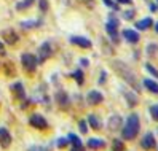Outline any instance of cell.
Instances as JSON below:
<instances>
[{
	"label": "cell",
	"instance_id": "obj_19",
	"mask_svg": "<svg viewBox=\"0 0 158 151\" xmlns=\"http://www.w3.org/2000/svg\"><path fill=\"white\" fill-rule=\"evenodd\" d=\"M153 26V21H152V18H147V19H142V21H139L136 24V27L139 30H147L148 27H152Z\"/></svg>",
	"mask_w": 158,
	"mask_h": 151
},
{
	"label": "cell",
	"instance_id": "obj_25",
	"mask_svg": "<svg viewBox=\"0 0 158 151\" xmlns=\"http://www.w3.org/2000/svg\"><path fill=\"white\" fill-rule=\"evenodd\" d=\"M34 2H35V0H24V2L18 3V5H16V8H18V10H26V8H29Z\"/></svg>",
	"mask_w": 158,
	"mask_h": 151
},
{
	"label": "cell",
	"instance_id": "obj_15",
	"mask_svg": "<svg viewBox=\"0 0 158 151\" xmlns=\"http://www.w3.org/2000/svg\"><path fill=\"white\" fill-rule=\"evenodd\" d=\"M2 40H5V43H8V45H15L18 42V35L13 30H3L2 32Z\"/></svg>",
	"mask_w": 158,
	"mask_h": 151
},
{
	"label": "cell",
	"instance_id": "obj_24",
	"mask_svg": "<svg viewBox=\"0 0 158 151\" xmlns=\"http://www.w3.org/2000/svg\"><path fill=\"white\" fill-rule=\"evenodd\" d=\"M112 149L114 151H125V141H122L120 138L112 140Z\"/></svg>",
	"mask_w": 158,
	"mask_h": 151
},
{
	"label": "cell",
	"instance_id": "obj_22",
	"mask_svg": "<svg viewBox=\"0 0 158 151\" xmlns=\"http://www.w3.org/2000/svg\"><path fill=\"white\" fill-rule=\"evenodd\" d=\"M125 99L128 100V107H136L137 105V97L134 96V94H131V92H125Z\"/></svg>",
	"mask_w": 158,
	"mask_h": 151
},
{
	"label": "cell",
	"instance_id": "obj_3",
	"mask_svg": "<svg viewBox=\"0 0 158 151\" xmlns=\"http://www.w3.org/2000/svg\"><path fill=\"white\" fill-rule=\"evenodd\" d=\"M21 64H23V67L26 72H35L37 70V65H39V59H37V56L31 54V53H24L21 56Z\"/></svg>",
	"mask_w": 158,
	"mask_h": 151
},
{
	"label": "cell",
	"instance_id": "obj_29",
	"mask_svg": "<svg viewBox=\"0 0 158 151\" xmlns=\"http://www.w3.org/2000/svg\"><path fill=\"white\" fill-rule=\"evenodd\" d=\"M78 127H80V132H81V134H86V132H88V124H86V121H80V122H78Z\"/></svg>",
	"mask_w": 158,
	"mask_h": 151
},
{
	"label": "cell",
	"instance_id": "obj_2",
	"mask_svg": "<svg viewBox=\"0 0 158 151\" xmlns=\"http://www.w3.org/2000/svg\"><path fill=\"white\" fill-rule=\"evenodd\" d=\"M139 129H141V122H139V116L136 113L129 115L128 119H126V124H125V129H122V135L125 140H133L137 137L139 134Z\"/></svg>",
	"mask_w": 158,
	"mask_h": 151
},
{
	"label": "cell",
	"instance_id": "obj_7",
	"mask_svg": "<svg viewBox=\"0 0 158 151\" xmlns=\"http://www.w3.org/2000/svg\"><path fill=\"white\" fill-rule=\"evenodd\" d=\"M122 124H123V118L120 115H112L109 118V122H107V127L110 132H117L122 129Z\"/></svg>",
	"mask_w": 158,
	"mask_h": 151
},
{
	"label": "cell",
	"instance_id": "obj_35",
	"mask_svg": "<svg viewBox=\"0 0 158 151\" xmlns=\"http://www.w3.org/2000/svg\"><path fill=\"white\" fill-rule=\"evenodd\" d=\"M5 54H6V51H5V46H3L2 40H0V56H5Z\"/></svg>",
	"mask_w": 158,
	"mask_h": 151
},
{
	"label": "cell",
	"instance_id": "obj_27",
	"mask_svg": "<svg viewBox=\"0 0 158 151\" xmlns=\"http://www.w3.org/2000/svg\"><path fill=\"white\" fill-rule=\"evenodd\" d=\"M67 145H69V138H62V137H61V138L56 140V146H58V148H66Z\"/></svg>",
	"mask_w": 158,
	"mask_h": 151
},
{
	"label": "cell",
	"instance_id": "obj_18",
	"mask_svg": "<svg viewBox=\"0 0 158 151\" xmlns=\"http://www.w3.org/2000/svg\"><path fill=\"white\" fill-rule=\"evenodd\" d=\"M88 124L94 130H99L101 129V119L96 115H88Z\"/></svg>",
	"mask_w": 158,
	"mask_h": 151
},
{
	"label": "cell",
	"instance_id": "obj_32",
	"mask_svg": "<svg viewBox=\"0 0 158 151\" xmlns=\"http://www.w3.org/2000/svg\"><path fill=\"white\" fill-rule=\"evenodd\" d=\"M29 151H48L45 146H39V145H34V146H31L29 148Z\"/></svg>",
	"mask_w": 158,
	"mask_h": 151
},
{
	"label": "cell",
	"instance_id": "obj_36",
	"mask_svg": "<svg viewBox=\"0 0 158 151\" xmlns=\"http://www.w3.org/2000/svg\"><path fill=\"white\" fill-rule=\"evenodd\" d=\"M80 64H81V67H88L89 61H88V59H80Z\"/></svg>",
	"mask_w": 158,
	"mask_h": 151
},
{
	"label": "cell",
	"instance_id": "obj_11",
	"mask_svg": "<svg viewBox=\"0 0 158 151\" xmlns=\"http://www.w3.org/2000/svg\"><path fill=\"white\" fill-rule=\"evenodd\" d=\"M10 145H11V134L5 127H0V146L10 148Z\"/></svg>",
	"mask_w": 158,
	"mask_h": 151
},
{
	"label": "cell",
	"instance_id": "obj_6",
	"mask_svg": "<svg viewBox=\"0 0 158 151\" xmlns=\"http://www.w3.org/2000/svg\"><path fill=\"white\" fill-rule=\"evenodd\" d=\"M117 29H118V19H117V18H114V16H110V19H109V22H107V26H106V30H107L109 37H110V38H112L115 43L118 42Z\"/></svg>",
	"mask_w": 158,
	"mask_h": 151
},
{
	"label": "cell",
	"instance_id": "obj_21",
	"mask_svg": "<svg viewBox=\"0 0 158 151\" xmlns=\"http://www.w3.org/2000/svg\"><path fill=\"white\" fill-rule=\"evenodd\" d=\"M69 143H72L75 148H83V143H81L80 137L75 135V134H69Z\"/></svg>",
	"mask_w": 158,
	"mask_h": 151
},
{
	"label": "cell",
	"instance_id": "obj_37",
	"mask_svg": "<svg viewBox=\"0 0 158 151\" xmlns=\"http://www.w3.org/2000/svg\"><path fill=\"white\" fill-rule=\"evenodd\" d=\"M118 3H131V0H117Z\"/></svg>",
	"mask_w": 158,
	"mask_h": 151
},
{
	"label": "cell",
	"instance_id": "obj_10",
	"mask_svg": "<svg viewBox=\"0 0 158 151\" xmlns=\"http://www.w3.org/2000/svg\"><path fill=\"white\" fill-rule=\"evenodd\" d=\"M56 102H58V105H59V107H61L62 110L69 108V103H70V100H69V97H67L66 91L59 89V91L56 92Z\"/></svg>",
	"mask_w": 158,
	"mask_h": 151
},
{
	"label": "cell",
	"instance_id": "obj_30",
	"mask_svg": "<svg viewBox=\"0 0 158 151\" xmlns=\"http://www.w3.org/2000/svg\"><path fill=\"white\" fill-rule=\"evenodd\" d=\"M39 6H40L42 11H46V10H48V2H46V0H40V2H39Z\"/></svg>",
	"mask_w": 158,
	"mask_h": 151
},
{
	"label": "cell",
	"instance_id": "obj_5",
	"mask_svg": "<svg viewBox=\"0 0 158 151\" xmlns=\"http://www.w3.org/2000/svg\"><path fill=\"white\" fill-rule=\"evenodd\" d=\"M53 54V48H51V43L50 42H45L40 45L39 51H37V59H39V62H45L48 58H51Z\"/></svg>",
	"mask_w": 158,
	"mask_h": 151
},
{
	"label": "cell",
	"instance_id": "obj_16",
	"mask_svg": "<svg viewBox=\"0 0 158 151\" xmlns=\"http://www.w3.org/2000/svg\"><path fill=\"white\" fill-rule=\"evenodd\" d=\"M88 146L91 149H102V148H106V141L102 138H89L88 140Z\"/></svg>",
	"mask_w": 158,
	"mask_h": 151
},
{
	"label": "cell",
	"instance_id": "obj_9",
	"mask_svg": "<svg viewBox=\"0 0 158 151\" xmlns=\"http://www.w3.org/2000/svg\"><path fill=\"white\" fill-rule=\"evenodd\" d=\"M86 100H88V103L89 105H99V103H102L104 102V96L99 92V91H89L88 92V96H86Z\"/></svg>",
	"mask_w": 158,
	"mask_h": 151
},
{
	"label": "cell",
	"instance_id": "obj_17",
	"mask_svg": "<svg viewBox=\"0 0 158 151\" xmlns=\"http://www.w3.org/2000/svg\"><path fill=\"white\" fill-rule=\"evenodd\" d=\"M144 86L150 91V92H153V94H158V83L156 81H153V80H148V78H145L144 80Z\"/></svg>",
	"mask_w": 158,
	"mask_h": 151
},
{
	"label": "cell",
	"instance_id": "obj_1",
	"mask_svg": "<svg viewBox=\"0 0 158 151\" xmlns=\"http://www.w3.org/2000/svg\"><path fill=\"white\" fill-rule=\"evenodd\" d=\"M112 69H114L134 91H137V92L141 91V84H139V81H137L136 73L129 69L125 62H122V61H112Z\"/></svg>",
	"mask_w": 158,
	"mask_h": 151
},
{
	"label": "cell",
	"instance_id": "obj_28",
	"mask_svg": "<svg viewBox=\"0 0 158 151\" xmlns=\"http://www.w3.org/2000/svg\"><path fill=\"white\" fill-rule=\"evenodd\" d=\"M148 111H150L152 118H153L155 121H158V105H152V107H150V110H148Z\"/></svg>",
	"mask_w": 158,
	"mask_h": 151
},
{
	"label": "cell",
	"instance_id": "obj_26",
	"mask_svg": "<svg viewBox=\"0 0 158 151\" xmlns=\"http://www.w3.org/2000/svg\"><path fill=\"white\" fill-rule=\"evenodd\" d=\"M145 70L148 72V73H150L152 75V77H155V78H158V70L153 67V65L152 64H145Z\"/></svg>",
	"mask_w": 158,
	"mask_h": 151
},
{
	"label": "cell",
	"instance_id": "obj_38",
	"mask_svg": "<svg viewBox=\"0 0 158 151\" xmlns=\"http://www.w3.org/2000/svg\"><path fill=\"white\" fill-rule=\"evenodd\" d=\"M72 151H83V148H75V146H73V148H72Z\"/></svg>",
	"mask_w": 158,
	"mask_h": 151
},
{
	"label": "cell",
	"instance_id": "obj_39",
	"mask_svg": "<svg viewBox=\"0 0 158 151\" xmlns=\"http://www.w3.org/2000/svg\"><path fill=\"white\" fill-rule=\"evenodd\" d=\"M155 32H156V34H158V22H156V24H155Z\"/></svg>",
	"mask_w": 158,
	"mask_h": 151
},
{
	"label": "cell",
	"instance_id": "obj_20",
	"mask_svg": "<svg viewBox=\"0 0 158 151\" xmlns=\"http://www.w3.org/2000/svg\"><path fill=\"white\" fill-rule=\"evenodd\" d=\"M42 26V19H32V21H23L21 27L23 29H34V27Z\"/></svg>",
	"mask_w": 158,
	"mask_h": 151
},
{
	"label": "cell",
	"instance_id": "obj_31",
	"mask_svg": "<svg viewBox=\"0 0 158 151\" xmlns=\"http://www.w3.org/2000/svg\"><path fill=\"white\" fill-rule=\"evenodd\" d=\"M133 16H134V10H128L123 13V18L125 19H133Z\"/></svg>",
	"mask_w": 158,
	"mask_h": 151
},
{
	"label": "cell",
	"instance_id": "obj_14",
	"mask_svg": "<svg viewBox=\"0 0 158 151\" xmlns=\"http://www.w3.org/2000/svg\"><path fill=\"white\" fill-rule=\"evenodd\" d=\"M123 38L129 43H137L139 42V34L136 30H131V29H126L123 30Z\"/></svg>",
	"mask_w": 158,
	"mask_h": 151
},
{
	"label": "cell",
	"instance_id": "obj_23",
	"mask_svg": "<svg viewBox=\"0 0 158 151\" xmlns=\"http://www.w3.org/2000/svg\"><path fill=\"white\" fill-rule=\"evenodd\" d=\"M72 77H73V80L77 81L78 86H81V84L85 83V75H83V72H81V70H75V72L72 73Z\"/></svg>",
	"mask_w": 158,
	"mask_h": 151
},
{
	"label": "cell",
	"instance_id": "obj_12",
	"mask_svg": "<svg viewBox=\"0 0 158 151\" xmlns=\"http://www.w3.org/2000/svg\"><path fill=\"white\" fill-rule=\"evenodd\" d=\"M11 91H13L15 97H16L18 100H23V99L26 97V91H24V86H23L21 81L13 83V84H11Z\"/></svg>",
	"mask_w": 158,
	"mask_h": 151
},
{
	"label": "cell",
	"instance_id": "obj_33",
	"mask_svg": "<svg viewBox=\"0 0 158 151\" xmlns=\"http://www.w3.org/2000/svg\"><path fill=\"white\" fill-rule=\"evenodd\" d=\"M104 3H106L107 6H112L114 10H117V8H118V6H117V5H115L114 2H112V0H104Z\"/></svg>",
	"mask_w": 158,
	"mask_h": 151
},
{
	"label": "cell",
	"instance_id": "obj_8",
	"mask_svg": "<svg viewBox=\"0 0 158 151\" xmlns=\"http://www.w3.org/2000/svg\"><path fill=\"white\" fill-rule=\"evenodd\" d=\"M141 146L144 149H153L156 146V140H155V135L152 132H147V134L142 137V141H141Z\"/></svg>",
	"mask_w": 158,
	"mask_h": 151
},
{
	"label": "cell",
	"instance_id": "obj_13",
	"mask_svg": "<svg viewBox=\"0 0 158 151\" xmlns=\"http://www.w3.org/2000/svg\"><path fill=\"white\" fill-rule=\"evenodd\" d=\"M70 43L80 46V48H91V42L85 37H70Z\"/></svg>",
	"mask_w": 158,
	"mask_h": 151
},
{
	"label": "cell",
	"instance_id": "obj_34",
	"mask_svg": "<svg viewBox=\"0 0 158 151\" xmlns=\"http://www.w3.org/2000/svg\"><path fill=\"white\" fill-rule=\"evenodd\" d=\"M106 77H107V73H106L104 70H102V72H101V80H99V83H101V84H102V83H106Z\"/></svg>",
	"mask_w": 158,
	"mask_h": 151
},
{
	"label": "cell",
	"instance_id": "obj_4",
	"mask_svg": "<svg viewBox=\"0 0 158 151\" xmlns=\"http://www.w3.org/2000/svg\"><path fill=\"white\" fill-rule=\"evenodd\" d=\"M29 124L35 129H39V130H45L46 127H48V121H46L45 116L40 115V113H34V115H31V118H29Z\"/></svg>",
	"mask_w": 158,
	"mask_h": 151
}]
</instances>
